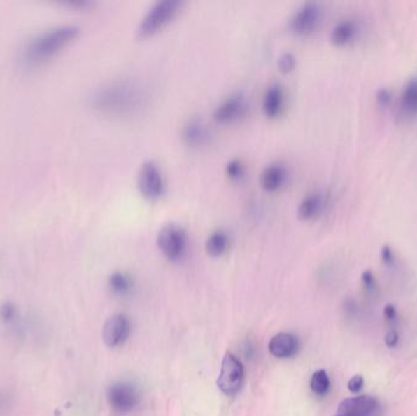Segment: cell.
Segmentation results:
<instances>
[{
	"mask_svg": "<svg viewBox=\"0 0 417 416\" xmlns=\"http://www.w3.org/2000/svg\"><path fill=\"white\" fill-rule=\"evenodd\" d=\"M147 99V90L136 81H115L101 87L92 97L95 109L113 115H124L139 109Z\"/></svg>",
	"mask_w": 417,
	"mask_h": 416,
	"instance_id": "6da1fadb",
	"label": "cell"
},
{
	"mask_svg": "<svg viewBox=\"0 0 417 416\" xmlns=\"http://www.w3.org/2000/svg\"><path fill=\"white\" fill-rule=\"evenodd\" d=\"M81 32L77 25H60L47 29L29 41L22 53V62L26 67H42L50 62L59 53L73 42Z\"/></svg>",
	"mask_w": 417,
	"mask_h": 416,
	"instance_id": "7a4b0ae2",
	"label": "cell"
},
{
	"mask_svg": "<svg viewBox=\"0 0 417 416\" xmlns=\"http://www.w3.org/2000/svg\"><path fill=\"white\" fill-rule=\"evenodd\" d=\"M183 5V0H157L146 11L136 29L137 37L144 38L162 29L175 18Z\"/></svg>",
	"mask_w": 417,
	"mask_h": 416,
	"instance_id": "3957f363",
	"label": "cell"
},
{
	"mask_svg": "<svg viewBox=\"0 0 417 416\" xmlns=\"http://www.w3.org/2000/svg\"><path fill=\"white\" fill-rule=\"evenodd\" d=\"M157 246L167 259L180 261L187 249L188 237L185 228L178 223H169L157 232Z\"/></svg>",
	"mask_w": 417,
	"mask_h": 416,
	"instance_id": "277c9868",
	"label": "cell"
},
{
	"mask_svg": "<svg viewBox=\"0 0 417 416\" xmlns=\"http://www.w3.org/2000/svg\"><path fill=\"white\" fill-rule=\"evenodd\" d=\"M323 18V5L313 0L305 1L290 16V27L294 34L305 36L318 29Z\"/></svg>",
	"mask_w": 417,
	"mask_h": 416,
	"instance_id": "5b68a950",
	"label": "cell"
},
{
	"mask_svg": "<svg viewBox=\"0 0 417 416\" xmlns=\"http://www.w3.org/2000/svg\"><path fill=\"white\" fill-rule=\"evenodd\" d=\"M137 186L143 197L157 199L165 189V181L159 166L153 160L143 161L137 171Z\"/></svg>",
	"mask_w": 417,
	"mask_h": 416,
	"instance_id": "8992f818",
	"label": "cell"
},
{
	"mask_svg": "<svg viewBox=\"0 0 417 416\" xmlns=\"http://www.w3.org/2000/svg\"><path fill=\"white\" fill-rule=\"evenodd\" d=\"M244 383V368L241 360L231 353L225 355L218 375V386L226 396L237 394Z\"/></svg>",
	"mask_w": 417,
	"mask_h": 416,
	"instance_id": "52a82bcc",
	"label": "cell"
},
{
	"mask_svg": "<svg viewBox=\"0 0 417 416\" xmlns=\"http://www.w3.org/2000/svg\"><path fill=\"white\" fill-rule=\"evenodd\" d=\"M108 402L115 412L127 414L138 407L141 396L137 388L131 383L118 382L108 389Z\"/></svg>",
	"mask_w": 417,
	"mask_h": 416,
	"instance_id": "ba28073f",
	"label": "cell"
},
{
	"mask_svg": "<svg viewBox=\"0 0 417 416\" xmlns=\"http://www.w3.org/2000/svg\"><path fill=\"white\" fill-rule=\"evenodd\" d=\"M248 104L246 95L242 92H236L228 95L218 103L213 110V118L218 123H231L237 120L247 111Z\"/></svg>",
	"mask_w": 417,
	"mask_h": 416,
	"instance_id": "9c48e42d",
	"label": "cell"
},
{
	"mask_svg": "<svg viewBox=\"0 0 417 416\" xmlns=\"http://www.w3.org/2000/svg\"><path fill=\"white\" fill-rule=\"evenodd\" d=\"M379 409V403L375 397L358 396L344 399L334 416H375Z\"/></svg>",
	"mask_w": 417,
	"mask_h": 416,
	"instance_id": "30bf717a",
	"label": "cell"
},
{
	"mask_svg": "<svg viewBox=\"0 0 417 416\" xmlns=\"http://www.w3.org/2000/svg\"><path fill=\"white\" fill-rule=\"evenodd\" d=\"M129 332H131V324L128 321L127 317L124 315H115L105 322L101 336L105 345L115 348L124 345L129 336Z\"/></svg>",
	"mask_w": 417,
	"mask_h": 416,
	"instance_id": "8fae6325",
	"label": "cell"
},
{
	"mask_svg": "<svg viewBox=\"0 0 417 416\" xmlns=\"http://www.w3.org/2000/svg\"><path fill=\"white\" fill-rule=\"evenodd\" d=\"M269 350L276 358H280V359L292 358L298 353V338L290 333H278L272 337V340H270Z\"/></svg>",
	"mask_w": 417,
	"mask_h": 416,
	"instance_id": "7c38bea8",
	"label": "cell"
},
{
	"mask_svg": "<svg viewBox=\"0 0 417 416\" xmlns=\"http://www.w3.org/2000/svg\"><path fill=\"white\" fill-rule=\"evenodd\" d=\"M182 138L188 146L198 147L204 144L208 139V126L205 125L203 120L198 118H192L183 125L182 131H181Z\"/></svg>",
	"mask_w": 417,
	"mask_h": 416,
	"instance_id": "4fadbf2b",
	"label": "cell"
},
{
	"mask_svg": "<svg viewBox=\"0 0 417 416\" xmlns=\"http://www.w3.org/2000/svg\"><path fill=\"white\" fill-rule=\"evenodd\" d=\"M285 166L280 161H275L264 167L260 175V185L266 190H276L285 183Z\"/></svg>",
	"mask_w": 417,
	"mask_h": 416,
	"instance_id": "5bb4252c",
	"label": "cell"
},
{
	"mask_svg": "<svg viewBox=\"0 0 417 416\" xmlns=\"http://www.w3.org/2000/svg\"><path fill=\"white\" fill-rule=\"evenodd\" d=\"M399 109L404 118L417 116V75L411 76L404 85Z\"/></svg>",
	"mask_w": 417,
	"mask_h": 416,
	"instance_id": "9a60e30c",
	"label": "cell"
},
{
	"mask_svg": "<svg viewBox=\"0 0 417 416\" xmlns=\"http://www.w3.org/2000/svg\"><path fill=\"white\" fill-rule=\"evenodd\" d=\"M326 205L325 194L321 190H313L306 194L298 205V216L304 220L313 219L323 212Z\"/></svg>",
	"mask_w": 417,
	"mask_h": 416,
	"instance_id": "2e32d148",
	"label": "cell"
},
{
	"mask_svg": "<svg viewBox=\"0 0 417 416\" xmlns=\"http://www.w3.org/2000/svg\"><path fill=\"white\" fill-rule=\"evenodd\" d=\"M283 90L280 85L274 83L269 85L262 95V110L267 116H276L278 115L282 105H283Z\"/></svg>",
	"mask_w": 417,
	"mask_h": 416,
	"instance_id": "e0dca14e",
	"label": "cell"
},
{
	"mask_svg": "<svg viewBox=\"0 0 417 416\" xmlns=\"http://www.w3.org/2000/svg\"><path fill=\"white\" fill-rule=\"evenodd\" d=\"M359 32V25L354 20H343L334 26L331 32V41L336 46H346L351 43Z\"/></svg>",
	"mask_w": 417,
	"mask_h": 416,
	"instance_id": "ac0fdd59",
	"label": "cell"
},
{
	"mask_svg": "<svg viewBox=\"0 0 417 416\" xmlns=\"http://www.w3.org/2000/svg\"><path fill=\"white\" fill-rule=\"evenodd\" d=\"M227 233L221 228L211 232L205 242V249L210 256H221L227 249Z\"/></svg>",
	"mask_w": 417,
	"mask_h": 416,
	"instance_id": "d6986e66",
	"label": "cell"
},
{
	"mask_svg": "<svg viewBox=\"0 0 417 416\" xmlns=\"http://www.w3.org/2000/svg\"><path fill=\"white\" fill-rule=\"evenodd\" d=\"M132 279L124 272H114L109 277V286L118 294L127 293L132 289Z\"/></svg>",
	"mask_w": 417,
	"mask_h": 416,
	"instance_id": "ffe728a7",
	"label": "cell"
},
{
	"mask_svg": "<svg viewBox=\"0 0 417 416\" xmlns=\"http://www.w3.org/2000/svg\"><path fill=\"white\" fill-rule=\"evenodd\" d=\"M310 387H311V391L318 396L327 394L330 388H331V381H330L327 373L325 370L316 371L311 377Z\"/></svg>",
	"mask_w": 417,
	"mask_h": 416,
	"instance_id": "44dd1931",
	"label": "cell"
},
{
	"mask_svg": "<svg viewBox=\"0 0 417 416\" xmlns=\"http://www.w3.org/2000/svg\"><path fill=\"white\" fill-rule=\"evenodd\" d=\"M295 64H297V59L294 57L293 53H281L280 57L277 59V67L281 71L288 72L293 70Z\"/></svg>",
	"mask_w": 417,
	"mask_h": 416,
	"instance_id": "7402d4cb",
	"label": "cell"
},
{
	"mask_svg": "<svg viewBox=\"0 0 417 416\" xmlns=\"http://www.w3.org/2000/svg\"><path fill=\"white\" fill-rule=\"evenodd\" d=\"M0 319L5 324H14L17 320V309L11 303H5L0 307Z\"/></svg>",
	"mask_w": 417,
	"mask_h": 416,
	"instance_id": "603a6c76",
	"label": "cell"
},
{
	"mask_svg": "<svg viewBox=\"0 0 417 416\" xmlns=\"http://www.w3.org/2000/svg\"><path fill=\"white\" fill-rule=\"evenodd\" d=\"M226 174L229 179H239L244 174V166L239 159H231L226 164Z\"/></svg>",
	"mask_w": 417,
	"mask_h": 416,
	"instance_id": "cb8c5ba5",
	"label": "cell"
},
{
	"mask_svg": "<svg viewBox=\"0 0 417 416\" xmlns=\"http://www.w3.org/2000/svg\"><path fill=\"white\" fill-rule=\"evenodd\" d=\"M361 282H362V286H364L369 292H375L376 289H377L375 276H374L372 271H370V270H366V271L362 272V275H361Z\"/></svg>",
	"mask_w": 417,
	"mask_h": 416,
	"instance_id": "d4e9b609",
	"label": "cell"
},
{
	"mask_svg": "<svg viewBox=\"0 0 417 416\" xmlns=\"http://www.w3.org/2000/svg\"><path fill=\"white\" fill-rule=\"evenodd\" d=\"M392 99H393L392 92L387 90V88H381V90H379V92H377V95H376L377 104H379L381 108H387V106H389L390 103H392Z\"/></svg>",
	"mask_w": 417,
	"mask_h": 416,
	"instance_id": "484cf974",
	"label": "cell"
},
{
	"mask_svg": "<svg viewBox=\"0 0 417 416\" xmlns=\"http://www.w3.org/2000/svg\"><path fill=\"white\" fill-rule=\"evenodd\" d=\"M364 377L361 376V375H355V376H353V377L349 380V382H348V389L351 391V393H356L360 392L362 387H364Z\"/></svg>",
	"mask_w": 417,
	"mask_h": 416,
	"instance_id": "4316f807",
	"label": "cell"
},
{
	"mask_svg": "<svg viewBox=\"0 0 417 416\" xmlns=\"http://www.w3.org/2000/svg\"><path fill=\"white\" fill-rule=\"evenodd\" d=\"M381 259L387 266H393L395 264V256H394L392 248L389 246L382 247L381 249Z\"/></svg>",
	"mask_w": 417,
	"mask_h": 416,
	"instance_id": "83f0119b",
	"label": "cell"
},
{
	"mask_svg": "<svg viewBox=\"0 0 417 416\" xmlns=\"http://www.w3.org/2000/svg\"><path fill=\"white\" fill-rule=\"evenodd\" d=\"M384 342H386V345H387L388 348H395V347H398V332L395 331V330H390V331L387 332L386 338H384Z\"/></svg>",
	"mask_w": 417,
	"mask_h": 416,
	"instance_id": "f1b7e54d",
	"label": "cell"
},
{
	"mask_svg": "<svg viewBox=\"0 0 417 416\" xmlns=\"http://www.w3.org/2000/svg\"><path fill=\"white\" fill-rule=\"evenodd\" d=\"M384 317H386L387 321H397L398 314H397V310H395V307H394L392 304H387L386 307H384Z\"/></svg>",
	"mask_w": 417,
	"mask_h": 416,
	"instance_id": "f546056e",
	"label": "cell"
},
{
	"mask_svg": "<svg viewBox=\"0 0 417 416\" xmlns=\"http://www.w3.org/2000/svg\"><path fill=\"white\" fill-rule=\"evenodd\" d=\"M6 405H8V401H6V398L0 393V412H1L3 409H5Z\"/></svg>",
	"mask_w": 417,
	"mask_h": 416,
	"instance_id": "4dcf8cb0",
	"label": "cell"
}]
</instances>
